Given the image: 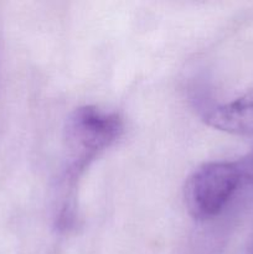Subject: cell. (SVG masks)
<instances>
[{
  "label": "cell",
  "mask_w": 253,
  "mask_h": 254,
  "mask_svg": "<svg viewBox=\"0 0 253 254\" xmlns=\"http://www.w3.org/2000/svg\"><path fill=\"white\" fill-rule=\"evenodd\" d=\"M123 131V122L116 113L84 106L67 119L66 141L72 156L71 175L76 176L102 150L111 146Z\"/></svg>",
  "instance_id": "1"
},
{
  "label": "cell",
  "mask_w": 253,
  "mask_h": 254,
  "mask_svg": "<svg viewBox=\"0 0 253 254\" xmlns=\"http://www.w3.org/2000/svg\"><path fill=\"white\" fill-rule=\"evenodd\" d=\"M206 123L218 130L238 135H253V89L240 98L210 109Z\"/></svg>",
  "instance_id": "3"
},
{
  "label": "cell",
  "mask_w": 253,
  "mask_h": 254,
  "mask_svg": "<svg viewBox=\"0 0 253 254\" xmlns=\"http://www.w3.org/2000/svg\"><path fill=\"white\" fill-rule=\"evenodd\" d=\"M236 163L213 161L197 168L185 186V203L197 220H208L223 210L241 184Z\"/></svg>",
  "instance_id": "2"
},
{
  "label": "cell",
  "mask_w": 253,
  "mask_h": 254,
  "mask_svg": "<svg viewBox=\"0 0 253 254\" xmlns=\"http://www.w3.org/2000/svg\"><path fill=\"white\" fill-rule=\"evenodd\" d=\"M236 164H237L238 170H240L242 181H246L253 186V150Z\"/></svg>",
  "instance_id": "4"
}]
</instances>
